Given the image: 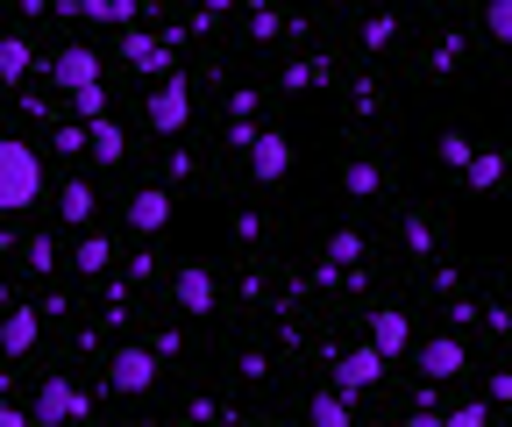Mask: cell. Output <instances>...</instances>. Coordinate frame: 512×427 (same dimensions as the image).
Here are the masks:
<instances>
[{
	"label": "cell",
	"instance_id": "obj_1",
	"mask_svg": "<svg viewBox=\"0 0 512 427\" xmlns=\"http://www.w3.org/2000/svg\"><path fill=\"white\" fill-rule=\"evenodd\" d=\"M50 79L64 86V100H72L86 121H100L107 114V86H100V57L86 50V43H64L57 57H50Z\"/></svg>",
	"mask_w": 512,
	"mask_h": 427
},
{
	"label": "cell",
	"instance_id": "obj_2",
	"mask_svg": "<svg viewBox=\"0 0 512 427\" xmlns=\"http://www.w3.org/2000/svg\"><path fill=\"white\" fill-rule=\"evenodd\" d=\"M43 200V157L15 136H0V214H22Z\"/></svg>",
	"mask_w": 512,
	"mask_h": 427
},
{
	"label": "cell",
	"instance_id": "obj_3",
	"mask_svg": "<svg viewBox=\"0 0 512 427\" xmlns=\"http://www.w3.org/2000/svg\"><path fill=\"white\" fill-rule=\"evenodd\" d=\"M79 413H86V392H79L72 378H43V392H36V406H29V420H36V427L79 420Z\"/></svg>",
	"mask_w": 512,
	"mask_h": 427
},
{
	"label": "cell",
	"instance_id": "obj_4",
	"mask_svg": "<svg viewBox=\"0 0 512 427\" xmlns=\"http://www.w3.org/2000/svg\"><path fill=\"white\" fill-rule=\"evenodd\" d=\"M242 150H249V171H256V186H278V178L292 171V143H285V136H271V129H256Z\"/></svg>",
	"mask_w": 512,
	"mask_h": 427
},
{
	"label": "cell",
	"instance_id": "obj_5",
	"mask_svg": "<svg viewBox=\"0 0 512 427\" xmlns=\"http://www.w3.org/2000/svg\"><path fill=\"white\" fill-rule=\"evenodd\" d=\"M185 114H192V93H185V79H157V93H150V129H164V136H178L185 129Z\"/></svg>",
	"mask_w": 512,
	"mask_h": 427
},
{
	"label": "cell",
	"instance_id": "obj_6",
	"mask_svg": "<svg viewBox=\"0 0 512 427\" xmlns=\"http://www.w3.org/2000/svg\"><path fill=\"white\" fill-rule=\"evenodd\" d=\"M384 363H392V356H384L377 342H363V349H349V356L335 363V385H342V392L356 399L363 385H377V378H384Z\"/></svg>",
	"mask_w": 512,
	"mask_h": 427
},
{
	"label": "cell",
	"instance_id": "obj_7",
	"mask_svg": "<svg viewBox=\"0 0 512 427\" xmlns=\"http://www.w3.org/2000/svg\"><path fill=\"white\" fill-rule=\"evenodd\" d=\"M107 385H114V392H150V385H157V356H150V349H114Z\"/></svg>",
	"mask_w": 512,
	"mask_h": 427
},
{
	"label": "cell",
	"instance_id": "obj_8",
	"mask_svg": "<svg viewBox=\"0 0 512 427\" xmlns=\"http://www.w3.org/2000/svg\"><path fill=\"white\" fill-rule=\"evenodd\" d=\"M463 335H427L420 342V371H427V385H441V378H463Z\"/></svg>",
	"mask_w": 512,
	"mask_h": 427
},
{
	"label": "cell",
	"instance_id": "obj_9",
	"mask_svg": "<svg viewBox=\"0 0 512 427\" xmlns=\"http://www.w3.org/2000/svg\"><path fill=\"white\" fill-rule=\"evenodd\" d=\"M171 292H178V307H185V314H214V278H207L200 264H185V271L171 278Z\"/></svg>",
	"mask_w": 512,
	"mask_h": 427
},
{
	"label": "cell",
	"instance_id": "obj_10",
	"mask_svg": "<svg viewBox=\"0 0 512 427\" xmlns=\"http://www.w3.org/2000/svg\"><path fill=\"white\" fill-rule=\"evenodd\" d=\"M171 221V193H157V186H143L136 200H128V228H136V235H157Z\"/></svg>",
	"mask_w": 512,
	"mask_h": 427
},
{
	"label": "cell",
	"instance_id": "obj_11",
	"mask_svg": "<svg viewBox=\"0 0 512 427\" xmlns=\"http://www.w3.org/2000/svg\"><path fill=\"white\" fill-rule=\"evenodd\" d=\"M57 214L72 221V228H93V214H100V193L86 186V178H72V186L57 193Z\"/></svg>",
	"mask_w": 512,
	"mask_h": 427
},
{
	"label": "cell",
	"instance_id": "obj_12",
	"mask_svg": "<svg viewBox=\"0 0 512 427\" xmlns=\"http://www.w3.org/2000/svg\"><path fill=\"white\" fill-rule=\"evenodd\" d=\"M370 342H377L384 356H399V349H413V328H406V314H392V307H377V314H370Z\"/></svg>",
	"mask_w": 512,
	"mask_h": 427
},
{
	"label": "cell",
	"instance_id": "obj_13",
	"mask_svg": "<svg viewBox=\"0 0 512 427\" xmlns=\"http://www.w3.org/2000/svg\"><path fill=\"white\" fill-rule=\"evenodd\" d=\"M86 150H93L100 164H121V157H128V136H121L114 121L100 114V121H86Z\"/></svg>",
	"mask_w": 512,
	"mask_h": 427
},
{
	"label": "cell",
	"instance_id": "obj_14",
	"mask_svg": "<svg viewBox=\"0 0 512 427\" xmlns=\"http://www.w3.org/2000/svg\"><path fill=\"white\" fill-rule=\"evenodd\" d=\"M36 335H43V321H36L29 307L0 321V349H8V356H29V349H36Z\"/></svg>",
	"mask_w": 512,
	"mask_h": 427
},
{
	"label": "cell",
	"instance_id": "obj_15",
	"mask_svg": "<svg viewBox=\"0 0 512 427\" xmlns=\"http://www.w3.org/2000/svg\"><path fill=\"white\" fill-rule=\"evenodd\" d=\"M64 15H79V22H136V0H64Z\"/></svg>",
	"mask_w": 512,
	"mask_h": 427
},
{
	"label": "cell",
	"instance_id": "obj_16",
	"mask_svg": "<svg viewBox=\"0 0 512 427\" xmlns=\"http://www.w3.org/2000/svg\"><path fill=\"white\" fill-rule=\"evenodd\" d=\"M306 413H313V427H349V392H342V385L313 392V399H306Z\"/></svg>",
	"mask_w": 512,
	"mask_h": 427
},
{
	"label": "cell",
	"instance_id": "obj_17",
	"mask_svg": "<svg viewBox=\"0 0 512 427\" xmlns=\"http://www.w3.org/2000/svg\"><path fill=\"white\" fill-rule=\"evenodd\" d=\"M29 72V43L22 36H0V86H15Z\"/></svg>",
	"mask_w": 512,
	"mask_h": 427
},
{
	"label": "cell",
	"instance_id": "obj_18",
	"mask_svg": "<svg viewBox=\"0 0 512 427\" xmlns=\"http://www.w3.org/2000/svg\"><path fill=\"white\" fill-rule=\"evenodd\" d=\"M121 50H128V65H136V72H164V43L157 36H128Z\"/></svg>",
	"mask_w": 512,
	"mask_h": 427
},
{
	"label": "cell",
	"instance_id": "obj_19",
	"mask_svg": "<svg viewBox=\"0 0 512 427\" xmlns=\"http://www.w3.org/2000/svg\"><path fill=\"white\" fill-rule=\"evenodd\" d=\"M356 257H363V235H356V228H335V235H328V264H335V271H349Z\"/></svg>",
	"mask_w": 512,
	"mask_h": 427
},
{
	"label": "cell",
	"instance_id": "obj_20",
	"mask_svg": "<svg viewBox=\"0 0 512 427\" xmlns=\"http://www.w3.org/2000/svg\"><path fill=\"white\" fill-rule=\"evenodd\" d=\"M484 36L512 50V0H484Z\"/></svg>",
	"mask_w": 512,
	"mask_h": 427
},
{
	"label": "cell",
	"instance_id": "obj_21",
	"mask_svg": "<svg viewBox=\"0 0 512 427\" xmlns=\"http://www.w3.org/2000/svg\"><path fill=\"white\" fill-rule=\"evenodd\" d=\"M498 178H505V157H498V150H484V157H470V186H477V193H491V186H498Z\"/></svg>",
	"mask_w": 512,
	"mask_h": 427
},
{
	"label": "cell",
	"instance_id": "obj_22",
	"mask_svg": "<svg viewBox=\"0 0 512 427\" xmlns=\"http://www.w3.org/2000/svg\"><path fill=\"white\" fill-rule=\"evenodd\" d=\"M434 150H441V164H448V171H470V157H477V150H470V136H441Z\"/></svg>",
	"mask_w": 512,
	"mask_h": 427
},
{
	"label": "cell",
	"instance_id": "obj_23",
	"mask_svg": "<svg viewBox=\"0 0 512 427\" xmlns=\"http://www.w3.org/2000/svg\"><path fill=\"white\" fill-rule=\"evenodd\" d=\"M107 257H114V250H107L100 235H86V242H79V271H86V278H93V271H107Z\"/></svg>",
	"mask_w": 512,
	"mask_h": 427
},
{
	"label": "cell",
	"instance_id": "obj_24",
	"mask_svg": "<svg viewBox=\"0 0 512 427\" xmlns=\"http://www.w3.org/2000/svg\"><path fill=\"white\" fill-rule=\"evenodd\" d=\"M342 186H349L356 200H363V193H377V164H349V171H342Z\"/></svg>",
	"mask_w": 512,
	"mask_h": 427
},
{
	"label": "cell",
	"instance_id": "obj_25",
	"mask_svg": "<svg viewBox=\"0 0 512 427\" xmlns=\"http://www.w3.org/2000/svg\"><path fill=\"white\" fill-rule=\"evenodd\" d=\"M392 29H399L392 15H370V22H363V50H384V43H392Z\"/></svg>",
	"mask_w": 512,
	"mask_h": 427
},
{
	"label": "cell",
	"instance_id": "obj_26",
	"mask_svg": "<svg viewBox=\"0 0 512 427\" xmlns=\"http://www.w3.org/2000/svg\"><path fill=\"white\" fill-rule=\"evenodd\" d=\"M22 257H29V271H50V257H57V250H50L43 235H29V250H22Z\"/></svg>",
	"mask_w": 512,
	"mask_h": 427
},
{
	"label": "cell",
	"instance_id": "obj_27",
	"mask_svg": "<svg viewBox=\"0 0 512 427\" xmlns=\"http://www.w3.org/2000/svg\"><path fill=\"white\" fill-rule=\"evenodd\" d=\"M448 427H484V399H470V406H456V413H448Z\"/></svg>",
	"mask_w": 512,
	"mask_h": 427
},
{
	"label": "cell",
	"instance_id": "obj_28",
	"mask_svg": "<svg viewBox=\"0 0 512 427\" xmlns=\"http://www.w3.org/2000/svg\"><path fill=\"white\" fill-rule=\"evenodd\" d=\"M0 427H36V420H29L22 406H8V399H0Z\"/></svg>",
	"mask_w": 512,
	"mask_h": 427
},
{
	"label": "cell",
	"instance_id": "obj_29",
	"mask_svg": "<svg viewBox=\"0 0 512 427\" xmlns=\"http://www.w3.org/2000/svg\"><path fill=\"white\" fill-rule=\"evenodd\" d=\"M207 8H214V15H221V8H242V0H207Z\"/></svg>",
	"mask_w": 512,
	"mask_h": 427
}]
</instances>
